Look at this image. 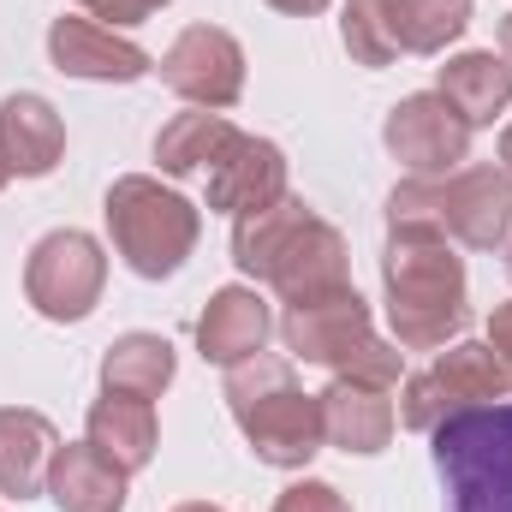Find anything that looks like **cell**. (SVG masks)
Masks as SVG:
<instances>
[{"label": "cell", "mask_w": 512, "mask_h": 512, "mask_svg": "<svg viewBox=\"0 0 512 512\" xmlns=\"http://www.w3.org/2000/svg\"><path fill=\"white\" fill-rule=\"evenodd\" d=\"M382 304L399 352H441L471 322V280L453 239L435 233H387Z\"/></svg>", "instance_id": "obj_1"}, {"label": "cell", "mask_w": 512, "mask_h": 512, "mask_svg": "<svg viewBox=\"0 0 512 512\" xmlns=\"http://www.w3.org/2000/svg\"><path fill=\"white\" fill-rule=\"evenodd\" d=\"M227 411H233L239 435L251 441L256 465L304 471V465L328 447L322 399L298 387L292 358L256 352V358H245V364H233V370H227Z\"/></svg>", "instance_id": "obj_2"}, {"label": "cell", "mask_w": 512, "mask_h": 512, "mask_svg": "<svg viewBox=\"0 0 512 512\" xmlns=\"http://www.w3.org/2000/svg\"><path fill=\"white\" fill-rule=\"evenodd\" d=\"M108 215V239L137 280H167L179 274L197 239H203V215L191 197H179L173 185L149 179V173H120L102 197Z\"/></svg>", "instance_id": "obj_3"}, {"label": "cell", "mask_w": 512, "mask_h": 512, "mask_svg": "<svg viewBox=\"0 0 512 512\" xmlns=\"http://www.w3.org/2000/svg\"><path fill=\"white\" fill-rule=\"evenodd\" d=\"M447 512H512V393L429 429Z\"/></svg>", "instance_id": "obj_4"}, {"label": "cell", "mask_w": 512, "mask_h": 512, "mask_svg": "<svg viewBox=\"0 0 512 512\" xmlns=\"http://www.w3.org/2000/svg\"><path fill=\"white\" fill-rule=\"evenodd\" d=\"M512 393V376L501 370L495 346L489 340H453L435 352L429 370L405 376L399 387V423L429 435L435 423H447L453 411H471V405H495Z\"/></svg>", "instance_id": "obj_5"}, {"label": "cell", "mask_w": 512, "mask_h": 512, "mask_svg": "<svg viewBox=\"0 0 512 512\" xmlns=\"http://www.w3.org/2000/svg\"><path fill=\"white\" fill-rule=\"evenodd\" d=\"M102 286H108V251L90 233H78V227L42 233L30 245V256H24V298L48 322H84V316H96Z\"/></svg>", "instance_id": "obj_6"}, {"label": "cell", "mask_w": 512, "mask_h": 512, "mask_svg": "<svg viewBox=\"0 0 512 512\" xmlns=\"http://www.w3.org/2000/svg\"><path fill=\"white\" fill-rule=\"evenodd\" d=\"M155 72L191 108H215L221 114V108H239V96H245V48L221 24H185L167 42V54L155 60Z\"/></svg>", "instance_id": "obj_7"}, {"label": "cell", "mask_w": 512, "mask_h": 512, "mask_svg": "<svg viewBox=\"0 0 512 512\" xmlns=\"http://www.w3.org/2000/svg\"><path fill=\"white\" fill-rule=\"evenodd\" d=\"M382 143L405 167V179H447V173H459L471 161V126L435 90L399 96L382 120Z\"/></svg>", "instance_id": "obj_8"}, {"label": "cell", "mask_w": 512, "mask_h": 512, "mask_svg": "<svg viewBox=\"0 0 512 512\" xmlns=\"http://www.w3.org/2000/svg\"><path fill=\"white\" fill-rule=\"evenodd\" d=\"M441 233L465 251H501L512 239V173L495 161H465L441 179Z\"/></svg>", "instance_id": "obj_9"}, {"label": "cell", "mask_w": 512, "mask_h": 512, "mask_svg": "<svg viewBox=\"0 0 512 512\" xmlns=\"http://www.w3.org/2000/svg\"><path fill=\"white\" fill-rule=\"evenodd\" d=\"M370 334H376V316L358 298V286L328 292V298H310V304H286V316H280V340H286V358L292 364L340 370Z\"/></svg>", "instance_id": "obj_10"}, {"label": "cell", "mask_w": 512, "mask_h": 512, "mask_svg": "<svg viewBox=\"0 0 512 512\" xmlns=\"http://www.w3.org/2000/svg\"><path fill=\"white\" fill-rule=\"evenodd\" d=\"M48 60L54 72L84 78V84H137L155 72V54H143L120 30L96 24L90 12H60L48 24Z\"/></svg>", "instance_id": "obj_11"}, {"label": "cell", "mask_w": 512, "mask_h": 512, "mask_svg": "<svg viewBox=\"0 0 512 512\" xmlns=\"http://www.w3.org/2000/svg\"><path fill=\"white\" fill-rule=\"evenodd\" d=\"M292 167H286V149L280 143H268V137H256V131H239L215 161H209V209H221V215H251V209H268V203H280L292 185Z\"/></svg>", "instance_id": "obj_12"}, {"label": "cell", "mask_w": 512, "mask_h": 512, "mask_svg": "<svg viewBox=\"0 0 512 512\" xmlns=\"http://www.w3.org/2000/svg\"><path fill=\"white\" fill-rule=\"evenodd\" d=\"M268 334H274V310L256 286L209 292V304L197 316V352H203V364H221V370L268 352Z\"/></svg>", "instance_id": "obj_13"}, {"label": "cell", "mask_w": 512, "mask_h": 512, "mask_svg": "<svg viewBox=\"0 0 512 512\" xmlns=\"http://www.w3.org/2000/svg\"><path fill=\"white\" fill-rule=\"evenodd\" d=\"M66 161V120L48 96L18 90L0 102V167L12 179H48Z\"/></svg>", "instance_id": "obj_14"}, {"label": "cell", "mask_w": 512, "mask_h": 512, "mask_svg": "<svg viewBox=\"0 0 512 512\" xmlns=\"http://www.w3.org/2000/svg\"><path fill=\"white\" fill-rule=\"evenodd\" d=\"M393 387H370V382H352V376H334L322 387V429H328V447L340 453H358V459H376L387 453L393 429H399V411L387 399Z\"/></svg>", "instance_id": "obj_15"}, {"label": "cell", "mask_w": 512, "mask_h": 512, "mask_svg": "<svg viewBox=\"0 0 512 512\" xmlns=\"http://www.w3.org/2000/svg\"><path fill=\"white\" fill-rule=\"evenodd\" d=\"M274 298L280 304H310V298H328V292H346L352 286V251L340 239V227H328L322 215L298 233V245L280 256V268L268 274Z\"/></svg>", "instance_id": "obj_16"}, {"label": "cell", "mask_w": 512, "mask_h": 512, "mask_svg": "<svg viewBox=\"0 0 512 512\" xmlns=\"http://www.w3.org/2000/svg\"><path fill=\"white\" fill-rule=\"evenodd\" d=\"M84 441L120 465L126 477L149 471L155 447H161V423H155V399H131V393H102L84 417Z\"/></svg>", "instance_id": "obj_17"}, {"label": "cell", "mask_w": 512, "mask_h": 512, "mask_svg": "<svg viewBox=\"0 0 512 512\" xmlns=\"http://www.w3.org/2000/svg\"><path fill=\"white\" fill-rule=\"evenodd\" d=\"M60 429L30 405H0V501H36L48 489V459Z\"/></svg>", "instance_id": "obj_18"}, {"label": "cell", "mask_w": 512, "mask_h": 512, "mask_svg": "<svg viewBox=\"0 0 512 512\" xmlns=\"http://www.w3.org/2000/svg\"><path fill=\"white\" fill-rule=\"evenodd\" d=\"M435 96L465 120V126H495L512 108V66L495 48H471V54H453L441 72H435Z\"/></svg>", "instance_id": "obj_19"}, {"label": "cell", "mask_w": 512, "mask_h": 512, "mask_svg": "<svg viewBox=\"0 0 512 512\" xmlns=\"http://www.w3.org/2000/svg\"><path fill=\"white\" fill-rule=\"evenodd\" d=\"M42 495L60 512H126V471L108 465L90 441H60Z\"/></svg>", "instance_id": "obj_20"}, {"label": "cell", "mask_w": 512, "mask_h": 512, "mask_svg": "<svg viewBox=\"0 0 512 512\" xmlns=\"http://www.w3.org/2000/svg\"><path fill=\"white\" fill-rule=\"evenodd\" d=\"M316 221V209L304 203V197H280V203H268V209H251V215H239L233 221V262H239V274L256 280V286H268V274L280 268V256L298 245V233Z\"/></svg>", "instance_id": "obj_21"}, {"label": "cell", "mask_w": 512, "mask_h": 512, "mask_svg": "<svg viewBox=\"0 0 512 512\" xmlns=\"http://www.w3.org/2000/svg\"><path fill=\"white\" fill-rule=\"evenodd\" d=\"M179 376V358H173V340L161 334H120L108 352H102V393H131V399H161Z\"/></svg>", "instance_id": "obj_22"}, {"label": "cell", "mask_w": 512, "mask_h": 512, "mask_svg": "<svg viewBox=\"0 0 512 512\" xmlns=\"http://www.w3.org/2000/svg\"><path fill=\"white\" fill-rule=\"evenodd\" d=\"M239 137V126L215 108H191V114H173L167 126L155 131V161L167 179H191V173H209V161Z\"/></svg>", "instance_id": "obj_23"}, {"label": "cell", "mask_w": 512, "mask_h": 512, "mask_svg": "<svg viewBox=\"0 0 512 512\" xmlns=\"http://www.w3.org/2000/svg\"><path fill=\"white\" fill-rule=\"evenodd\" d=\"M405 54H447L471 30V0H387Z\"/></svg>", "instance_id": "obj_24"}, {"label": "cell", "mask_w": 512, "mask_h": 512, "mask_svg": "<svg viewBox=\"0 0 512 512\" xmlns=\"http://www.w3.org/2000/svg\"><path fill=\"white\" fill-rule=\"evenodd\" d=\"M340 42H346L352 66H370V72H382V66H393L405 54L387 0H346L340 6Z\"/></svg>", "instance_id": "obj_25"}, {"label": "cell", "mask_w": 512, "mask_h": 512, "mask_svg": "<svg viewBox=\"0 0 512 512\" xmlns=\"http://www.w3.org/2000/svg\"><path fill=\"white\" fill-rule=\"evenodd\" d=\"M274 512H352V501H346L334 483H322V477H304V483L280 489Z\"/></svg>", "instance_id": "obj_26"}, {"label": "cell", "mask_w": 512, "mask_h": 512, "mask_svg": "<svg viewBox=\"0 0 512 512\" xmlns=\"http://www.w3.org/2000/svg\"><path fill=\"white\" fill-rule=\"evenodd\" d=\"M78 6H84L96 24H108V30H131V24H143V18L155 12L149 0H78Z\"/></svg>", "instance_id": "obj_27"}, {"label": "cell", "mask_w": 512, "mask_h": 512, "mask_svg": "<svg viewBox=\"0 0 512 512\" xmlns=\"http://www.w3.org/2000/svg\"><path fill=\"white\" fill-rule=\"evenodd\" d=\"M489 346H495L501 370L512 376V298H507V304H495V316H489Z\"/></svg>", "instance_id": "obj_28"}, {"label": "cell", "mask_w": 512, "mask_h": 512, "mask_svg": "<svg viewBox=\"0 0 512 512\" xmlns=\"http://www.w3.org/2000/svg\"><path fill=\"white\" fill-rule=\"evenodd\" d=\"M262 6H274V12H286V18H316V12H328L334 0H262Z\"/></svg>", "instance_id": "obj_29"}, {"label": "cell", "mask_w": 512, "mask_h": 512, "mask_svg": "<svg viewBox=\"0 0 512 512\" xmlns=\"http://www.w3.org/2000/svg\"><path fill=\"white\" fill-rule=\"evenodd\" d=\"M501 60H507V66H512V12H507V18H501Z\"/></svg>", "instance_id": "obj_30"}, {"label": "cell", "mask_w": 512, "mask_h": 512, "mask_svg": "<svg viewBox=\"0 0 512 512\" xmlns=\"http://www.w3.org/2000/svg\"><path fill=\"white\" fill-rule=\"evenodd\" d=\"M173 512H227V507H215V501H179Z\"/></svg>", "instance_id": "obj_31"}, {"label": "cell", "mask_w": 512, "mask_h": 512, "mask_svg": "<svg viewBox=\"0 0 512 512\" xmlns=\"http://www.w3.org/2000/svg\"><path fill=\"white\" fill-rule=\"evenodd\" d=\"M501 167L512 173V120H507V131H501Z\"/></svg>", "instance_id": "obj_32"}, {"label": "cell", "mask_w": 512, "mask_h": 512, "mask_svg": "<svg viewBox=\"0 0 512 512\" xmlns=\"http://www.w3.org/2000/svg\"><path fill=\"white\" fill-rule=\"evenodd\" d=\"M6 179H12V173H6V167H0V191H6Z\"/></svg>", "instance_id": "obj_33"}, {"label": "cell", "mask_w": 512, "mask_h": 512, "mask_svg": "<svg viewBox=\"0 0 512 512\" xmlns=\"http://www.w3.org/2000/svg\"><path fill=\"white\" fill-rule=\"evenodd\" d=\"M507 274H512V239H507Z\"/></svg>", "instance_id": "obj_34"}]
</instances>
